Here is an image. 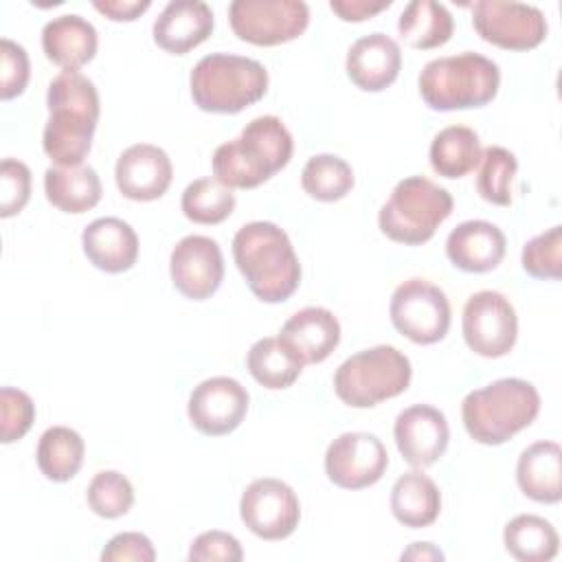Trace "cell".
<instances>
[{
	"label": "cell",
	"instance_id": "6da1fadb",
	"mask_svg": "<svg viewBox=\"0 0 562 562\" xmlns=\"http://www.w3.org/2000/svg\"><path fill=\"white\" fill-rule=\"evenodd\" d=\"M48 121L42 147L57 167H77L92 147L99 123V92L79 70H61L46 92Z\"/></svg>",
	"mask_w": 562,
	"mask_h": 562
},
{
	"label": "cell",
	"instance_id": "7a4b0ae2",
	"mask_svg": "<svg viewBox=\"0 0 562 562\" xmlns=\"http://www.w3.org/2000/svg\"><path fill=\"white\" fill-rule=\"evenodd\" d=\"M233 259L250 292L263 303H281L301 283V263L283 228L248 222L233 237Z\"/></svg>",
	"mask_w": 562,
	"mask_h": 562
},
{
	"label": "cell",
	"instance_id": "3957f363",
	"mask_svg": "<svg viewBox=\"0 0 562 562\" xmlns=\"http://www.w3.org/2000/svg\"><path fill=\"white\" fill-rule=\"evenodd\" d=\"M294 140L274 114L252 119L237 138L213 154V176L228 189H255L281 171L292 158Z\"/></svg>",
	"mask_w": 562,
	"mask_h": 562
},
{
	"label": "cell",
	"instance_id": "277c9868",
	"mask_svg": "<svg viewBox=\"0 0 562 562\" xmlns=\"http://www.w3.org/2000/svg\"><path fill=\"white\" fill-rule=\"evenodd\" d=\"M540 413L536 386L520 378H501L470 391L461 404L468 435L483 446H501L527 428Z\"/></svg>",
	"mask_w": 562,
	"mask_h": 562
},
{
	"label": "cell",
	"instance_id": "5b68a950",
	"mask_svg": "<svg viewBox=\"0 0 562 562\" xmlns=\"http://www.w3.org/2000/svg\"><path fill=\"white\" fill-rule=\"evenodd\" d=\"M498 86V66L472 50L430 59L419 72V94L439 112L483 108L496 97Z\"/></svg>",
	"mask_w": 562,
	"mask_h": 562
},
{
	"label": "cell",
	"instance_id": "8992f818",
	"mask_svg": "<svg viewBox=\"0 0 562 562\" xmlns=\"http://www.w3.org/2000/svg\"><path fill=\"white\" fill-rule=\"evenodd\" d=\"M193 103L204 112L237 114L268 90V70L250 57L231 53L204 55L189 77Z\"/></svg>",
	"mask_w": 562,
	"mask_h": 562
},
{
	"label": "cell",
	"instance_id": "52a82bcc",
	"mask_svg": "<svg viewBox=\"0 0 562 562\" xmlns=\"http://www.w3.org/2000/svg\"><path fill=\"white\" fill-rule=\"evenodd\" d=\"M452 213V195L424 176L400 180L378 213L380 231L404 246L426 244Z\"/></svg>",
	"mask_w": 562,
	"mask_h": 562
},
{
	"label": "cell",
	"instance_id": "ba28073f",
	"mask_svg": "<svg viewBox=\"0 0 562 562\" xmlns=\"http://www.w3.org/2000/svg\"><path fill=\"white\" fill-rule=\"evenodd\" d=\"M411 360L391 345L362 349L347 358L334 373V391L353 408H371L404 393L411 384Z\"/></svg>",
	"mask_w": 562,
	"mask_h": 562
},
{
	"label": "cell",
	"instance_id": "9c48e42d",
	"mask_svg": "<svg viewBox=\"0 0 562 562\" xmlns=\"http://www.w3.org/2000/svg\"><path fill=\"white\" fill-rule=\"evenodd\" d=\"M393 327L417 345L439 342L450 329V301L446 292L419 277L400 283L389 305Z\"/></svg>",
	"mask_w": 562,
	"mask_h": 562
},
{
	"label": "cell",
	"instance_id": "30bf717a",
	"mask_svg": "<svg viewBox=\"0 0 562 562\" xmlns=\"http://www.w3.org/2000/svg\"><path fill=\"white\" fill-rule=\"evenodd\" d=\"M233 33L255 46H277L296 40L310 24L301 0H235L228 7Z\"/></svg>",
	"mask_w": 562,
	"mask_h": 562
},
{
	"label": "cell",
	"instance_id": "8fae6325",
	"mask_svg": "<svg viewBox=\"0 0 562 562\" xmlns=\"http://www.w3.org/2000/svg\"><path fill=\"white\" fill-rule=\"evenodd\" d=\"M465 345L483 358H501L509 353L518 336V318L509 299L494 290L474 292L461 318Z\"/></svg>",
	"mask_w": 562,
	"mask_h": 562
},
{
	"label": "cell",
	"instance_id": "7c38bea8",
	"mask_svg": "<svg viewBox=\"0 0 562 562\" xmlns=\"http://www.w3.org/2000/svg\"><path fill=\"white\" fill-rule=\"evenodd\" d=\"M476 33L507 50L536 48L547 37V20L538 7L507 0H479L472 7Z\"/></svg>",
	"mask_w": 562,
	"mask_h": 562
},
{
	"label": "cell",
	"instance_id": "4fadbf2b",
	"mask_svg": "<svg viewBox=\"0 0 562 562\" xmlns=\"http://www.w3.org/2000/svg\"><path fill=\"white\" fill-rule=\"evenodd\" d=\"M239 516L257 538L283 540L299 527L301 505L288 483L266 476L244 490Z\"/></svg>",
	"mask_w": 562,
	"mask_h": 562
},
{
	"label": "cell",
	"instance_id": "5bb4252c",
	"mask_svg": "<svg viewBox=\"0 0 562 562\" xmlns=\"http://www.w3.org/2000/svg\"><path fill=\"white\" fill-rule=\"evenodd\" d=\"M386 465V448L371 432H342L325 452V474L342 490H362L378 483Z\"/></svg>",
	"mask_w": 562,
	"mask_h": 562
},
{
	"label": "cell",
	"instance_id": "9a60e30c",
	"mask_svg": "<svg viewBox=\"0 0 562 562\" xmlns=\"http://www.w3.org/2000/svg\"><path fill=\"white\" fill-rule=\"evenodd\" d=\"M248 391L228 375L202 380L189 395L187 415L195 430L206 437L233 432L248 413Z\"/></svg>",
	"mask_w": 562,
	"mask_h": 562
},
{
	"label": "cell",
	"instance_id": "2e32d148",
	"mask_svg": "<svg viewBox=\"0 0 562 562\" xmlns=\"http://www.w3.org/2000/svg\"><path fill=\"white\" fill-rule=\"evenodd\" d=\"M169 274L182 296L191 301L213 296L224 279V257L217 241L204 235L182 237L171 250Z\"/></svg>",
	"mask_w": 562,
	"mask_h": 562
},
{
	"label": "cell",
	"instance_id": "e0dca14e",
	"mask_svg": "<svg viewBox=\"0 0 562 562\" xmlns=\"http://www.w3.org/2000/svg\"><path fill=\"white\" fill-rule=\"evenodd\" d=\"M393 437L406 463L413 468H428L446 452L450 428L439 408L430 404H413L397 415Z\"/></svg>",
	"mask_w": 562,
	"mask_h": 562
},
{
	"label": "cell",
	"instance_id": "ac0fdd59",
	"mask_svg": "<svg viewBox=\"0 0 562 562\" xmlns=\"http://www.w3.org/2000/svg\"><path fill=\"white\" fill-rule=\"evenodd\" d=\"M173 167L167 151L149 143L130 145L114 167L119 191L136 202L158 200L169 189Z\"/></svg>",
	"mask_w": 562,
	"mask_h": 562
},
{
	"label": "cell",
	"instance_id": "d6986e66",
	"mask_svg": "<svg viewBox=\"0 0 562 562\" xmlns=\"http://www.w3.org/2000/svg\"><path fill=\"white\" fill-rule=\"evenodd\" d=\"M503 231L485 220H468L454 226L446 239V255L463 272H490L505 257Z\"/></svg>",
	"mask_w": 562,
	"mask_h": 562
},
{
	"label": "cell",
	"instance_id": "ffe728a7",
	"mask_svg": "<svg viewBox=\"0 0 562 562\" xmlns=\"http://www.w3.org/2000/svg\"><path fill=\"white\" fill-rule=\"evenodd\" d=\"M211 31L213 11L202 0H171L151 26L154 42L171 55H184L200 46Z\"/></svg>",
	"mask_w": 562,
	"mask_h": 562
},
{
	"label": "cell",
	"instance_id": "44dd1931",
	"mask_svg": "<svg viewBox=\"0 0 562 562\" xmlns=\"http://www.w3.org/2000/svg\"><path fill=\"white\" fill-rule=\"evenodd\" d=\"M402 66V50L395 40L384 33H371L351 44L347 50V75L367 92H380L389 88Z\"/></svg>",
	"mask_w": 562,
	"mask_h": 562
},
{
	"label": "cell",
	"instance_id": "7402d4cb",
	"mask_svg": "<svg viewBox=\"0 0 562 562\" xmlns=\"http://www.w3.org/2000/svg\"><path fill=\"white\" fill-rule=\"evenodd\" d=\"M81 246L88 261L110 274L130 270L138 257L136 231L119 217H99L81 233Z\"/></svg>",
	"mask_w": 562,
	"mask_h": 562
},
{
	"label": "cell",
	"instance_id": "603a6c76",
	"mask_svg": "<svg viewBox=\"0 0 562 562\" xmlns=\"http://www.w3.org/2000/svg\"><path fill=\"white\" fill-rule=\"evenodd\" d=\"M279 338L305 362L316 364L329 358L340 342V323L327 307H303L281 327Z\"/></svg>",
	"mask_w": 562,
	"mask_h": 562
},
{
	"label": "cell",
	"instance_id": "cb8c5ba5",
	"mask_svg": "<svg viewBox=\"0 0 562 562\" xmlns=\"http://www.w3.org/2000/svg\"><path fill=\"white\" fill-rule=\"evenodd\" d=\"M97 29L77 13L53 18L42 29V48L46 57L64 70H79L97 55Z\"/></svg>",
	"mask_w": 562,
	"mask_h": 562
},
{
	"label": "cell",
	"instance_id": "d4e9b609",
	"mask_svg": "<svg viewBox=\"0 0 562 562\" xmlns=\"http://www.w3.org/2000/svg\"><path fill=\"white\" fill-rule=\"evenodd\" d=\"M562 450L555 441H536L525 448L516 463V481L525 496L536 503L562 498Z\"/></svg>",
	"mask_w": 562,
	"mask_h": 562
},
{
	"label": "cell",
	"instance_id": "484cf974",
	"mask_svg": "<svg viewBox=\"0 0 562 562\" xmlns=\"http://www.w3.org/2000/svg\"><path fill=\"white\" fill-rule=\"evenodd\" d=\"M391 512L397 522L411 529L428 527L441 512V494L430 476L419 470L404 472L391 490Z\"/></svg>",
	"mask_w": 562,
	"mask_h": 562
},
{
	"label": "cell",
	"instance_id": "4316f807",
	"mask_svg": "<svg viewBox=\"0 0 562 562\" xmlns=\"http://www.w3.org/2000/svg\"><path fill=\"white\" fill-rule=\"evenodd\" d=\"M44 193L64 213H86L101 200V180L90 165L48 167L44 171Z\"/></svg>",
	"mask_w": 562,
	"mask_h": 562
},
{
	"label": "cell",
	"instance_id": "83f0119b",
	"mask_svg": "<svg viewBox=\"0 0 562 562\" xmlns=\"http://www.w3.org/2000/svg\"><path fill=\"white\" fill-rule=\"evenodd\" d=\"M454 31L450 11L435 0H413L404 7L397 20L400 37L419 50L443 46Z\"/></svg>",
	"mask_w": 562,
	"mask_h": 562
},
{
	"label": "cell",
	"instance_id": "f1b7e54d",
	"mask_svg": "<svg viewBox=\"0 0 562 562\" xmlns=\"http://www.w3.org/2000/svg\"><path fill=\"white\" fill-rule=\"evenodd\" d=\"M481 140L472 127L448 125L430 143V167L443 178H463L481 162Z\"/></svg>",
	"mask_w": 562,
	"mask_h": 562
},
{
	"label": "cell",
	"instance_id": "f546056e",
	"mask_svg": "<svg viewBox=\"0 0 562 562\" xmlns=\"http://www.w3.org/2000/svg\"><path fill=\"white\" fill-rule=\"evenodd\" d=\"M246 364L250 375L272 391L292 386L305 367V362L279 336L259 338L248 349Z\"/></svg>",
	"mask_w": 562,
	"mask_h": 562
},
{
	"label": "cell",
	"instance_id": "4dcf8cb0",
	"mask_svg": "<svg viewBox=\"0 0 562 562\" xmlns=\"http://www.w3.org/2000/svg\"><path fill=\"white\" fill-rule=\"evenodd\" d=\"M86 454V443L81 435L68 426H50L42 432L35 450L40 472L55 483L70 481Z\"/></svg>",
	"mask_w": 562,
	"mask_h": 562
},
{
	"label": "cell",
	"instance_id": "1f68e13d",
	"mask_svg": "<svg viewBox=\"0 0 562 562\" xmlns=\"http://www.w3.org/2000/svg\"><path fill=\"white\" fill-rule=\"evenodd\" d=\"M505 549L520 562H549L558 555L560 538L555 527L536 514H520L505 525Z\"/></svg>",
	"mask_w": 562,
	"mask_h": 562
},
{
	"label": "cell",
	"instance_id": "d6a6232c",
	"mask_svg": "<svg viewBox=\"0 0 562 562\" xmlns=\"http://www.w3.org/2000/svg\"><path fill=\"white\" fill-rule=\"evenodd\" d=\"M301 187L318 202H336L353 189V169L340 156L316 154L301 171Z\"/></svg>",
	"mask_w": 562,
	"mask_h": 562
},
{
	"label": "cell",
	"instance_id": "836d02e7",
	"mask_svg": "<svg viewBox=\"0 0 562 562\" xmlns=\"http://www.w3.org/2000/svg\"><path fill=\"white\" fill-rule=\"evenodd\" d=\"M182 213L195 224H220L235 209V193L215 178H198L182 191Z\"/></svg>",
	"mask_w": 562,
	"mask_h": 562
},
{
	"label": "cell",
	"instance_id": "e575fe53",
	"mask_svg": "<svg viewBox=\"0 0 562 562\" xmlns=\"http://www.w3.org/2000/svg\"><path fill=\"white\" fill-rule=\"evenodd\" d=\"M479 165H481L479 176H476L479 195L490 204L509 206L512 204V180L518 169L516 156L501 145H490L483 149Z\"/></svg>",
	"mask_w": 562,
	"mask_h": 562
},
{
	"label": "cell",
	"instance_id": "d590c367",
	"mask_svg": "<svg viewBox=\"0 0 562 562\" xmlns=\"http://www.w3.org/2000/svg\"><path fill=\"white\" fill-rule=\"evenodd\" d=\"M88 507L101 518H119L134 505V487L125 474L116 470L97 472L86 492Z\"/></svg>",
	"mask_w": 562,
	"mask_h": 562
},
{
	"label": "cell",
	"instance_id": "8d00e7d4",
	"mask_svg": "<svg viewBox=\"0 0 562 562\" xmlns=\"http://www.w3.org/2000/svg\"><path fill=\"white\" fill-rule=\"evenodd\" d=\"M522 270L536 279H560L562 274V231L551 226L522 246Z\"/></svg>",
	"mask_w": 562,
	"mask_h": 562
},
{
	"label": "cell",
	"instance_id": "74e56055",
	"mask_svg": "<svg viewBox=\"0 0 562 562\" xmlns=\"http://www.w3.org/2000/svg\"><path fill=\"white\" fill-rule=\"evenodd\" d=\"M35 422L33 400L13 386L0 389V441L13 443L22 439Z\"/></svg>",
	"mask_w": 562,
	"mask_h": 562
},
{
	"label": "cell",
	"instance_id": "f35d334b",
	"mask_svg": "<svg viewBox=\"0 0 562 562\" xmlns=\"http://www.w3.org/2000/svg\"><path fill=\"white\" fill-rule=\"evenodd\" d=\"M0 215L20 213L31 198V169L15 158H4L0 165Z\"/></svg>",
	"mask_w": 562,
	"mask_h": 562
},
{
	"label": "cell",
	"instance_id": "ab89813d",
	"mask_svg": "<svg viewBox=\"0 0 562 562\" xmlns=\"http://www.w3.org/2000/svg\"><path fill=\"white\" fill-rule=\"evenodd\" d=\"M31 66L26 50L9 37L0 40V99L9 101L24 92Z\"/></svg>",
	"mask_w": 562,
	"mask_h": 562
},
{
	"label": "cell",
	"instance_id": "60d3db41",
	"mask_svg": "<svg viewBox=\"0 0 562 562\" xmlns=\"http://www.w3.org/2000/svg\"><path fill=\"white\" fill-rule=\"evenodd\" d=\"M244 558L241 544L235 536L226 531H204L200 533L189 549L191 562H209V560H222V562H239Z\"/></svg>",
	"mask_w": 562,
	"mask_h": 562
},
{
	"label": "cell",
	"instance_id": "b9f144b4",
	"mask_svg": "<svg viewBox=\"0 0 562 562\" xmlns=\"http://www.w3.org/2000/svg\"><path fill=\"white\" fill-rule=\"evenodd\" d=\"M103 562H154L156 560V549L151 540L145 533L138 531H123L116 533L105 549L101 551Z\"/></svg>",
	"mask_w": 562,
	"mask_h": 562
},
{
	"label": "cell",
	"instance_id": "7bdbcfd3",
	"mask_svg": "<svg viewBox=\"0 0 562 562\" xmlns=\"http://www.w3.org/2000/svg\"><path fill=\"white\" fill-rule=\"evenodd\" d=\"M391 7V0H331L329 9L345 22H362Z\"/></svg>",
	"mask_w": 562,
	"mask_h": 562
},
{
	"label": "cell",
	"instance_id": "ee69618b",
	"mask_svg": "<svg viewBox=\"0 0 562 562\" xmlns=\"http://www.w3.org/2000/svg\"><path fill=\"white\" fill-rule=\"evenodd\" d=\"M149 0H94L92 7L114 22H132L149 9Z\"/></svg>",
	"mask_w": 562,
	"mask_h": 562
},
{
	"label": "cell",
	"instance_id": "f6af8a7d",
	"mask_svg": "<svg viewBox=\"0 0 562 562\" xmlns=\"http://www.w3.org/2000/svg\"><path fill=\"white\" fill-rule=\"evenodd\" d=\"M402 560H443V553L430 542H413L411 549L402 553Z\"/></svg>",
	"mask_w": 562,
	"mask_h": 562
}]
</instances>
